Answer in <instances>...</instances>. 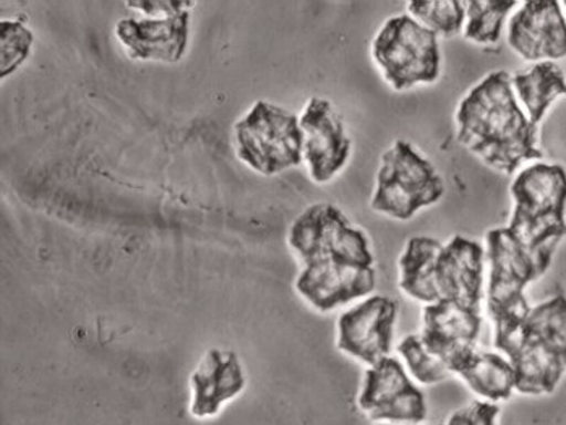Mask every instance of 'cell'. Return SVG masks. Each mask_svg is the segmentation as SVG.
<instances>
[{"mask_svg":"<svg viewBox=\"0 0 566 425\" xmlns=\"http://www.w3.org/2000/svg\"><path fill=\"white\" fill-rule=\"evenodd\" d=\"M453 375L463 380L464 385L484 402H509L516 392L515 371L509 359L500 353L475 351Z\"/></svg>","mask_w":566,"mask_h":425,"instance_id":"19","label":"cell"},{"mask_svg":"<svg viewBox=\"0 0 566 425\" xmlns=\"http://www.w3.org/2000/svg\"><path fill=\"white\" fill-rule=\"evenodd\" d=\"M517 103L534 125H539L548 107L566 96L565 73L555 62H537L512 76Z\"/></svg>","mask_w":566,"mask_h":425,"instance_id":"20","label":"cell"},{"mask_svg":"<svg viewBox=\"0 0 566 425\" xmlns=\"http://www.w3.org/2000/svg\"><path fill=\"white\" fill-rule=\"evenodd\" d=\"M125 6L145 13L148 19H165L177 13L190 12L197 2L196 0H137V2H125Z\"/></svg>","mask_w":566,"mask_h":425,"instance_id":"27","label":"cell"},{"mask_svg":"<svg viewBox=\"0 0 566 425\" xmlns=\"http://www.w3.org/2000/svg\"><path fill=\"white\" fill-rule=\"evenodd\" d=\"M398 305L387 296H369L343 312L336 326V348L367 367L391 355Z\"/></svg>","mask_w":566,"mask_h":425,"instance_id":"9","label":"cell"},{"mask_svg":"<svg viewBox=\"0 0 566 425\" xmlns=\"http://www.w3.org/2000/svg\"><path fill=\"white\" fill-rule=\"evenodd\" d=\"M357 406L375 424L422 425L429 417L426 395L394 355L367 369Z\"/></svg>","mask_w":566,"mask_h":425,"instance_id":"8","label":"cell"},{"mask_svg":"<svg viewBox=\"0 0 566 425\" xmlns=\"http://www.w3.org/2000/svg\"><path fill=\"white\" fill-rule=\"evenodd\" d=\"M33 44V31L22 20L0 22V79H7L25 64Z\"/></svg>","mask_w":566,"mask_h":425,"instance_id":"25","label":"cell"},{"mask_svg":"<svg viewBox=\"0 0 566 425\" xmlns=\"http://www.w3.org/2000/svg\"><path fill=\"white\" fill-rule=\"evenodd\" d=\"M485 247L478 240L454 236L443 243L436 267L439 302L482 310L485 299Z\"/></svg>","mask_w":566,"mask_h":425,"instance_id":"14","label":"cell"},{"mask_svg":"<svg viewBox=\"0 0 566 425\" xmlns=\"http://www.w3.org/2000/svg\"><path fill=\"white\" fill-rule=\"evenodd\" d=\"M235 155L262 176H276L304 162L301 118L269 101H256L234 125Z\"/></svg>","mask_w":566,"mask_h":425,"instance_id":"4","label":"cell"},{"mask_svg":"<svg viewBox=\"0 0 566 425\" xmlns=\"http://www.w3.org/2000/svg\"><path fill=\"white\" fill-rule=\"evenodd\" d=\"M443 243L433 237L416 236L406 242L398 261L399 289L412 301L429 305L439 302L436 267Z\"/></svg>","mask_w":566,"mask_h":425,"instance_id":"18","label":"cell"},{"mask_svg":"<svg viewBox=\"0 0 566 425\" xmlns=\"http://www.w3.org/2000/svg\"><path fill=\"white\" fill-rule=\"evenodd\" d=\"M510 190L513 212L506 228L544 277L566 237V169L534 163L516 174Z\"/></svg>","mask_w":566,"mask_h":425,"instance_id":"2","label":"cell"},{"mask_svg":"<svg viewBox=\"0 0 566 425\" xmlns=\"http://www.w3.org/2000/svg\"><path fill=\"white\" fill-rule=\"evenodd\" d=\"M481 330V310L444 301L423 305L420 338L427 350L447 365L451 375L478 351Z\"/></svg>","mask_w":566,"mask_h":425,"instance_id":"11","label":"cell"},{"mask_svg":"<svg viewBox=\"0 0 566 425\" xmlns=\"http://www.w3.org/2000/svg\"><path fill=\"white\" fill-rule=\"evenodd\" d=\"M457 138L485 166L513 176L524 163L544 158L537 125L517 103L512 76L496 71L469 90L457 111Z\"/></svg>","mask_w":566,"mask_h":425,"instance_id":"1","label":"cell"},{"mask_svg":"<svg viewBox=\"0 0 566 425\" xmlns=\"http://www.w3.org/2000/svg\"><path fill=\"white\" fill-rule=\"evenodd\" d=\"M377 288L375 268L342 263L304 265L296 278V291L318 312H332L359 299L369 298Z\"/></svg>","mask_w":566,"mask_h":425,"instance_id":"15","label":"cell"},{"mask_svg":"<svg viewBox=\"0 0 566 425\" xmlns=\"http://www.w3.org/2000/svg\"><path fill=\"white\" fill-rule=\"evenodd\" d=\"M375 425H394V424H375Z\"/></svg>","mask_w":566,"mask_h":425,"instance_id":"29","label":"cell"},{"mask_svg":"<svg viewBox=\"0 0 566 425\" xmlns=\"http://www.w3.org/2000/svg\"><path fill=\"white\" fill-rule=\"evenodd\" d=\"M524 330L557 355L566 367V296H554L531 309Z\"/></svg>","mask_w":566,"mask_h":425,"instance_id":"21","label":"cell"},{"mask_svg":"<svg viewBox=\"0 0 566 425\" xmlns=\"http://www.w3.org/2000/svg\"><path fill=\"white\" fill-rule=\"evenodd\" d=\"M190 20V12L165 19L127 17L117 22L114 33L134 61L176 64L189 48Z\"/></svg>","mask_w":566,"mask_h":425,"instance_id":"16","label":"cell"},{"mask_svg":"<svg viewBox=\"0 0 566 425\" xmlns=\"http://www.w3.org/2000/svg\"><path fill=\"white\" fill-rule=\"evenodd\" d=\"M516 6L515 0H469L464 38L475 44H495L506 17Z\"/></svg>","mask_w":566,"mask_h":425,"instance_id":"22","label":"cell"},{"mask_svg":"<svg viewBox=\"0 0 566 425\" xmlns=\"http://www.w3.org/2000/svg\"><path fill=\"white\" fill-rule=\"evenodd\" d=\"M409 15L437 37L451 38L464 30L467 2L461 0H412Z\"/></svg>","mask_w":566,"mask_h":425,"instance_id":"23","label":"cell"},{"mask_svg":"<svg viewBox=\"0 0 566 425\" xmlns=\"http://www.w3.org/2000/svg\"><path fill=\"white\" fill-rule=\"evenodd\" d=\"M493 346L505 355L515 371L516 392L526 396L552 395L560 385L566 367L526 330L493 340Z\"/></svg>","mask_w":566,"mask_h":425,"instance_id":"17","label":"cell"},{"mask_svg":"<svg viewBox=\"0 0 566 425\" xmlns=\"http://www.w3.org/2000/svg\"><path fill=\"white\" fill-rule=\"evenodd\" d=\"M509 44L527 62L566 58V17L555 0L521 3L509 23Z\"/></svg>","mask_w":566,"mask_h":425,"instance_id":"12","label":"cell"},{"mask_svg":"<svg viewBox=\"0 0 566 425\" xmlns=\"http://www.w3.org/2000/svg\"><path fill=\"white\" fill-rule=\"evenodd\" d=\"M287 243L302 265L375 268L369 237L332 204H315L302 211L291 226Z\"/></svg>","mask_w":566,"mask_h":425,"instance_id":"6","label":"cell"},{"mask_svg":"<svg viewBox=\"0 0 566 425\" xmlns=\"http://www.w3.org/2000/svg\"><path fill=\"white\" fill-rule=\"evenodd\" d=\"M499 416V404L475 400L451 413L444 425H496Z\"/></svg>","mask_w":566,"mask_h":425,"instance_id":"26","label":"cell"},{"mask_svg":"<svg viewBox=\"0 0 566 425\" xmlns=\"http://www.w3.org/2000/svg\"><path fill=\"white\" fill-rule=\"evenodd\" d=\"M488 286L485 305L493 326V340L523 329L531 313L527 286L539 280L536 263L527 256L509 228H495L485 236Z\"/></svg>","mask_w":566,"mask_h":425,"instance_id":"3","label":"cell"},{"mask_svg":"<svg viewBox=\"0 0 566 425\" xmlns=\"http://www.w3.org/2000/svg\"><path fill=\"white\" fill-rule=\"evenodd\" d=\"M444 184L436 166L408 141H396L381 156L371 210L408 221L442 200Z\"/></svg>","mask_w":566,"mask_h":425,"instance_id":"5","label":"cell"},{"mask_svg":"<svg viewBox=\"0 0 566 425\" xmlns=\"http://www.w3.org/2000/svg\"><path fill=\"white\" fill-rule=\"evenodd\" d=\"M401 364L416 383L422 386L439 385L450 377L451 372L440 359L430 353L420 334H408L396 348Z\"/></svg>","mask_w":566,"mask_h":425,"instance_id":"24","label":"cell"},{"mask_svg":"<svg viewBox=\"0 0 566 425\" xmlns=\"http://www.w3.org/2000/svg\"><path fill=\"white\" fill-rule=\"evenodd\" d=\"M371 55L398 92L437 82L442 72L439 37L406 13L384 23L371 43Z\"/></svg>","mask_w":566,"mask_h":425,"instance_id":"7","label":"cell"},{"mask_svg":"<svg viewBox=\"0 0 566 425\" xmlns=\"http://www.w3.org/2000/svg\"><path fill=\"white\" fill-rule=\"evenodd\" d=\"M562 6H564V7H565V12H566V2L562 3Z\"/></svg>","mask_w":566,"mask_h":425,"instance_id":"28","label":"cell"},{"mask_svg":"<svg viewBox=\"0 0 566 425\" xmlns=\"http://www.w3.org/2000/svg\"><path fill=\"white\" fill-rule=\"evenodd\" d=\"M304 162L312 180L326 184L349 162L353 142L336 107L325 97L314 96L302 111Z\"/></svg>","mask_w":566,"mask_h":425,"instance_id":"10","label":"cell"},{"mask_svg":"<svg viewBox=\"0 0 566 425\" xmlns=\"http://www.w3.org/2000/svg\"><path fill=\"white\" fill-rule=\"evenodd\" d=\"M189 382L190 416L197 421L214 419L226 404L245 392V367L234 351L211 348L201 355Z\"/></svg>","mask_w":566,"mask_h":425,"instance_id":"13","label":"cell"}]
</instances>
